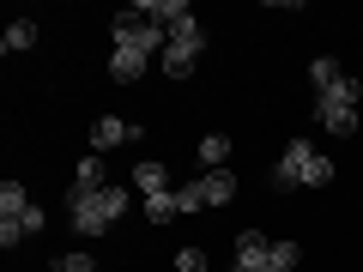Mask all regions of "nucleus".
I'll use <instances>...</instances> for the list:
<instances>
[{
	"label": "nucleus",
	"instance_id": "1",
	"mask_svg": "<svg viewBox=\"0 0 363 272\" xmlns=\"http://www.w3.org/2000/svg\"><path fill=\"white\" fill-rule=\"evenodd\" d=\"M309 85H315V115H321L327 133H357V79L339 73L333 55H315L309 61Z\"/></svg>",
	"mask_w": 363,
	"mask_h": 272
},
{
	"label": "nucleus",
	"instance_id": "9",
	"mask_svg": "<svg viewBox=\"0 0 363 272\" xmlns=\"http://www.w3.org/2000/svg\"><path fill=\"white\" fill-rule=\"evenodd\" d=\"M133 140H140V128L121 121V115H104L97 128H91V152H116V145H133Z\"/></svg>",
	"mask_w": 363,
	"mask_h": 272
},
{
	"label": "nucleus",
	"instance_id": "18",
	"mask_svg": "<svg viewBox=\"0 0 363 272\" xmlns=\"http://www.w3.org/2000/svg\"><path fill=\"white\" fill-rule=\"evenodd\" d=\"M176 272H206V254H200V248H182V254H176Z\"/></svg>",
	"mask_w": 363,
	"mask_h": 272
},
{
	"label": "nucleus",
	"instance_id": "16",
	"mask_svg": "<svg viewBox=\"0 0 363 272\" xmlns=\"http://www.w3.org/2000/svg\"><path fill=\"white\" fill-rule=\"evenodd\" d=\"M49 272H97V260L91 254H61V266H49Z\"/></svg>",
	"mask_w": 363,
	"mask_h": 272
},
{
	"label": "nucleus",
	"instance_id": "10",
	"mask_svg": "<svg viewBox=\"0 0 363 272\" xmlns=\"http://www.w3.org/2000/svg\"><path fill=\"white\" fill-rule=\"evenodd\" d=\"M200 200H206V206H230L236 200V176L230 169H206V176H200Z\"/></svg>",
	"mask_w": 363,
	"mask_h": 272
},
{
	"label": "nucleus",
	"instance_id": "3",
	"mask_svg": "<svg viewBox=\"0 0 363 272\" xmlns=\"http://www.w3.org/2000/svg\"><path fill=\"white\" fill-rule=\"evenodd\" d=\"M128 212V188H97V194H85V200H67V218H73V230L79 236H109V224Z\"/></svg>",
	"mask_w": 363,
	"mask_h": 272
},
{
	"label": "nucleus",
	"instance_id": "8",
	"mask_svg": "<svg viewBox=\"0 0 363 272\" xmlns=\"http://www.w3.org/2000/svg\"><path fill=\"white\" fill-rule=\"evenodd\" d=\"M97 188H109V181H104V152H85L73 164V188H67V200H85V194H97Z\"/></svg>",
	"mask_w": 363,
	"mask_h": 272
},
{
	"label": "nucleus",
	"instance_id": "6",
	"mask_svg": "<svg viewBox=\"0 0 363 272\" xmlns=\"http://www.w3.org/2000/svg\"><path fill=\"white\" fill-rule=\"evenodd\" d=\"M297 266V242H267L260 230L236 236V266L230 272H291Z\"/></svg>",
	"mask_w": 363,
	"mask_h": 272
},
{
	"label": "nucleus",
	"instance_id": "17",
	"mask_svg": "<svg viewBox=\"0 0 363 272\" xmlns=\"http://www.w3.org/2000/svg\"><path fill=\"white\" fill-rule=\"evenodd\" d=\"M176 206H182V212H200V206H206V200H200V181H188V188H176Z\"/></svg>",
	"mask_w": 363,
	"mask_h": 272
},
{
	"label": "nucleus",
	"instance_id": "11",
	"mask_svg": "<svg viewBox=\"0 0 363 272\" xmlns=\"http://www.w3.org/2000/svg\"><path fill=\"white\" fill-rule=\"evenodd\" d=\"M145 67H152V55H133V49H116V55H109V79H116V85H133Z\"/></svg>",
	"mask_w": 363,
	"mask_h": 272
},
{
	"label": "nucleus",
	"instance_id": "13",
	"mask_svg": "<svg viewBox=\"0 0 363 272\" xmlns=\"http://www.w3.org/2000/svg\"><path fill=\"white\" fill-rule=\"evenodd\" d=\"M133 188H140L145 200H152V194H169V176H164V164H133Z\"/></svg>",
	"mask_w": 363,
	"mask_h": 272
},
{
	"label": "nucleus",
	"instance_id": "15",
	"mask_svg": "<svg viewBox=\"0 0 363 272\" xmlns=\"http://www.w3.org/2000/svg\"><path fill=\"white\" fill-rule=\"evenodd\" d=\"M145 218H152V224H169V218H182L176 194H152V200H145Z\"/></svg>",
	"mask_w": 363,
	"mask_h": 272
},
{
	"label": "nucleus",
	"instance_id": "2",
	"mask_svg": "<svg viewBox=\"0 0 363 272\" xmlns=\"http://www.w3.org/2000/svg\"><path fill=\"white\" fill-rule=\"evenodd\" d=\"M333 181V157H321L309 140H291L285 157H279V169H272V188L279 194H291V188H327Z\"/></svg>",
	"mask_w": 363,
	"mask_h": 272
},
{
	"label": "nucleus",
	"instance_id": "12",
	"mask_svg": "<svg viewBox=\"0 0 363 272\" xmlns=\"http://www.w3.org/2000/svg\"><path fill=\"white\" fill-rule=\"evenodd\" d=\"M0 49H6V55L37 49V18H13V25H6V37H0Z\"/></svg>",
	"mask_w": 363,
	"mask_h": 272
},
{
	"label": "nucleus",
	"instance_id": "14",
	"mask_svg": "<svg viewBox=\"0 0 363 272\" xmlns=\"http://www.w3.org/2000/svg\"><path fill=\"white\" fill-rule=\"evenodd\" d=\"M224 157H230V140H224V133H206V140H200V164L224 169Z\"/></svg>",
	"mask_w": 363,
	"mask_h": 272
},
{
	"label": "nucleus",
	"instance_id": "4",
	"mask_svg": "<svg viewBox=\"0 0 363 272\" xmlns=\"http://www.w3.org/2000/svg\"><path fill=\"white\" fill-rule=\"evenodd\" d=\"M43 230V212L30 206V194L18 181H0V248H18Z\"/></svg>",
	"mask_w": 363,
	"mask_h": 272
},
{
	"label": "nucleus",
	"instance_id": "7",
	"mask_svg": "<svg viewBox=\"0 0 363 272\" xmlns=\"http://www.w3.org/2000/svg\"><path fill=\"white\" fill-rule=\"evenodd\" d=\"M164 25H152V18L140 13V6H128V13L116 18V49H133V55H164Z\"/></svg>",
	"mask_w": 363,
	"mask_h": 272
},
{
	"label": "nucleus",
	"instance_id": "5",
	"mask_svg": "<svg viewBox=\"0 0 363 272\" xmlns=\"http://www.w3.org/2000/svg\"><path fill=\"white\" fill-rule=\"evenodd\" d=\"M200 55H206V25L188 13V18H176L169 37H164V73H169V79H188V73L200 67Z\"/></svg>",
	"mask_w": 363,
	"mask_h": 272
}]
</instances>
